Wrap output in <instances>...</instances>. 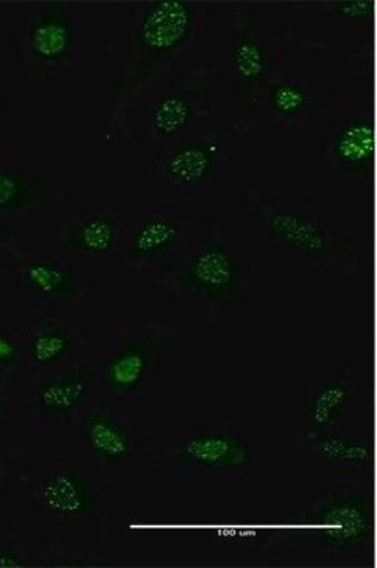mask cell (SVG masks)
<instances>
[{
	"instance_id": "cell-1",
	"label": "cell",
	"mask_w": 377,
	"mask_h": 568,
	"mask_svg": "<svg viewBox=\"0 0 377 568\" xmlns=\"http://www.w3.org/2000/svg\"><path fill=\"white\" fill-rule=\"evenodd\" d=\"M207 7L196 0H152L137 7L130 26L118 112L177 70L196 47Z\"/></svg>"
},
{
	"instance_id": "cell-2",
	"label": "cell",
	"mask_w": 377,
	"mask_h": 568,
	"mask_svg": "<svg viewBox=\"0 0 377 568\" xmlns=\"http://www.w3.org/2000/svg\"><path fill=\"white\" fill-rule=\"evenodd\" d=\"M246 205L257 235L272 252L328 274L354 271V234L317 205L274 200L256 190L246 193Z\"/></svg>"
},
{
	"instance_id": "cell-3",
	"label": "cell",
	"mask_w": 377,
	"mask_h": 568,
	"mask_svg": "<svg viewBox=\"0 0 377 568\" xmlns=\"http://www.w3.org/2000/svg\"><path fill=\"white\" fill-rule=\"evenodd\" d=\"M164 286L181 301L222 310L252 291L253 267L230 231L215 222L192 248L181 254Z\"/></svg>"
},
{
	"instance_id": "cell-4",
	"label": "cell",
	"mask_w": 377,
	"mask_h": 568,
	"mask_svg": "<svg viewBox=\"0 0 377 568\" xmlns=\"http://www.w3.org/2000/svg\"><path fill=\"white\" fill-rule=\"evenodd\" d=\"M296 523L317 551L337 559L364 558L375 541V500L368 488L335 489L298 511Z\"/></svg>"
},
{
	"instance_id": "cell-5",
	"label": "cell",
	"mask_w": 377,
	"mask_h": 568,
	"mask_svg": "<svg viewBox=\"0 0 377 568\" xmlns=\"http://www.w3.org/2000/svg\"><path fill=\"white\" fill-rule=\"evenodd\" d=\"M215 77V69L207 63H194L151 89L144 136L155 152L211 123L208 95Z\"/></svg>"
},
{
	"instance_id": "cell-6",
	"label": "cell",
	"mask_w": 377,
	"mask_h": 568,
	"mask_svg": "<svg viewBox=\"0 0 377 568\" xmlns=\"http://www.w3.org/2000/svg\"><path fill=\"white\" fill-rule=\"evenodd\" d=\"M279 44L253 11H233L230 33L231 93L238 106L257 110L279 74Z\"/></svg>"
},
{
	"instance_id": "cell-7",
	"label": "cell",
	"mask_w": 377,
	"mask_h": 568,
	"mask_svg": "<svg viewBox=\"0 0 377 568\" xmlns=\"http://www.w3.org/2000/svg\"><path fill=\"white\" fill-rule=\"evenodd\" d=\"M230 160V134L207 123L184 140L155 152V170L171 189L192 200L225 174Z\"/></svg>"
},
{
	"instance_id": "cell-8",
	"label": "cell",
	"mask_w": 377,
	"mask_h": 568,
	"mask_svg": "<svg viewBox=\"0 0 377 568\" xmlns=\"http://www.w3.org/2000/svg\"><path fill=\"white\" fill-rule=\"evenodd\" d=\"M175 462L203 478H249L256 470V433L242 428H207L181 436Z\"/></svg>"
},
{
	"instance_id": "cell-9",
	"label": "cell",
	"mask_w": 377,
	"mask_h": 568,
	"mask_svg": "<svg viewBox=\"0 0 377 568\" xmlns=\"http://www.w3.org/2000/svg\"><path fill=\"white\" fill-rule=\"evenodd\" d=\"M186 242V223L170 209H145L123 227L122 261L133 272H147L173 260Z\"/></svg>"
},
{
	"instance_id": "cell-10",
	"label": "cell",
	"mask_w": 377,
	"mask_h": 568,
	"mask_svg": "<svg viewBox=\"0 0 377 568\" xmlns=\"http://www.w3.org/2000/svg\"><path fill=\"white\" fill-rule=\"evenodd\" d=\"M22 58L39 74L70 69L77 55L74 29L69 11L59 2L33 7L21 33Z\"/></svg>"
},
{
	"instance_id": "cell-11",
	"label": "cell",
	"mask_w": 377,
	"mask_h": 568,
	"mask_svg": "<svg viewBox=\"0 0 377 568\" xmlns=\"http://www.w3.org/2000/svg\"><path fill=\"white\" fill-rule=\"evenodd\" d=\"M326 159L332 173L345 179L368 178L375 170V112L357 104L328 132Z\"/></svg>"
},
{
	"instance_id": "cell-12",
	"label": "cell",
	"mask_w": 377,
	"mask_h": 568,
	"mask_svg": "<svg viewBox=\"0 0 377 568\" xmlns=\"http://www.w3.org/2000/svg\"><path fill=\"white\" fill-rule=\"evenodd\" d=\"M163 335L159 324H145L125 332L104 362V388L118 396L137 394L151 376Z\"/></svg>"
},
{
	"instance_id": "cell-13",
	"label": "cell",
	"mask_w": 377,
	"mask_h": 568,
	"mask_svg": "<svg viewBox=\"0 0 377 568\" xmlns=\"http://www.w3.org/2000/svg\"><path fill=\"white\" fill-rule=\"evenodd\" d=\"M123 213L114 205H91L70 216L59 234V248L81 257H108L122 244Z\"/></svg>"
},
{
	"instance_id": "cell-14",
	"label": "cell",
	"mask_w": 377,
	"mask_h": 568,
	"mask_svg": "<svg viewBox=\"0 0 377 568\" xmlns=\"http://www.w3.org/2000/svg\"><path fill=\"white\" fill-rule=\"evenodd\" d=\"M357 402L358 383L354 372L309 383L305 392L306 437L349 426Z\"/></svg>"
},
{
	"instance_id": "cell-15",
	"label": "cell",
	"mask_w": 377,
	"mask_h": 568,
	"mask_svg": "<svg viewBox=\"0 0 377 568\" xmlns=\"http://www.w3.org/2000/svg\"><path fill=\"white\" fill-rule=\"evenodd\" d=\"M35 500L48 517L73 523L91 517L99 507V491L91 478L70 466L44 474L35 488Z\"/></svg>"
},
{
	"instance_id": "cell-16",
	"label": "cell",
	"mask_w": 377,
	"mask_h": 568,
	"mask_svg": "<svg viewBox=\"0 0 377 568\" xmlns=\"http://www.w3.org/2000/svg\"><path fill=\"white\" fill-rule=\"evenodd\" d=\"M92 386L91 366H62L37 384L32 395L33 409L48 420L67 424L88 405Z\"/></svg>"
},
{
	"instance_id": "cell-17",
	"label": "cell",
	"mask_w": 377,
	"mask_h": 568,
	"mask_svg": "<svg viewBox=\"0 0 377 568\" xmlns=\"http://www.w3.org/2000/svg\"><path fill=\"white\" fill-rule=\"evenodd\" d=\"M85 450L99 465L113 469L132 457L133 440L121 417L103 403H88L81 413Z\"/></svg>"
},
{
	"instance_id": "cell-18",
	"label": "cell",
	"mask_w": 377,
	"mask_h": 568,
	"mask_svg": "<svg viewBox=\"0 0 377 568\" xmlns=\"http://www.w3.org/2000/svg\"><path fill=\"white\" fill-rule=\"evenodd\" d=\"M309 454L339 473L369 477L375 469V440L367 429L353 425L306 437Z\"/></svg>"
},
{
	"instance_id": "cell-19",
	"label": "cell",
	"mask_w": 377,
	"mask_h": 568,
	"mask_svg": "<svg viewBox=\"0 0 377 568\" xmlns=\"http://www.w3.org/2000/svg\"><path fill=\"white\" fill-rule=\"evenodd\" d=\"M326 97V85L304 77H279L265 91L257 111L278 125H304L313 110Z\"/></svg>"
},
{
	"instance_id": "cell-20",
	"label": "cell",
	"mask_w": 377,
	"mask_h": 568,
	"mask_svg": "<svg viewBox=\"0 0 377 568\" xmlns=\"http://www.w3.org/2000/svg\"><path fill=\"white\" fill-rule=\"evenodd\" d=\"M20 274L29 293L39 302H78L84 297V283L74 268L51 256L21 260Z\"/></svg>"
},
{
	"instance_id": "cell-21",
	"label": "cell",
	"mask_w": 377,
	"mask_h": 568,
	"mask_svg": "<svg viewBox=\"0 0 377 568\" xmlns=\"http://www.w3.org/2000/svg\"><path fill=\"white\" fill-rule=\"evenodd\" d=\"M77 347L72 328L55 321H44L26 338L24 353L33 372H50L61 366Z\"/></svg>"
},
{
	"instance_id": "cell-22",
	"label": "cell",
	"mask_w": 377,
	"mask_h": 568,
	"mask_svg": "<svg viewBox=\"0 0 377 568\" xmlns=\"http://www.w3.org/2000/svg\"><path fill=\"white\" fill-rule=\"evenodd\" d=\"M44 183L24 166L0 160V215H17L40 203Z\"/></svg>"
},
{
	"instance_id": "cell-23",
	"label": "cell",
	"mask_w": 377,
	"mask_h": 568,
	"mask_svg": "<svg viewBox=\"0 0 377 568\" xmlns=\"http://www.w3.org/2000/svg\"><path fill=\"white\" fill-rule=\"evenodd\" d=\"M375 3V0H342L332 2L327 11L335 20L350 26H361L373 20Z\"/></svg>"
},
{
	"instance_id": "cell-24",
	"label": "cell",
	"mask_w": 377,
	"mask_h": 568,
	"mask_svg": "<svg viewBox=\"0 0 377 568\" xmlns=\"http://www.w3.org/2000/svg\"><path fill=\"white\" fill-rule=\"evenodd\" d=\"M214 537L222 544L227 545H253L265 540V530L256 526L244 525V523L227 521L220 523L214 528Z\"/></svg>"
},
{
	"instance_id": "cell-25",
	"label": "cell",
	"mask_w": 377,
	"mask_h": 568,
	"mask_svg": "<svg viewBox=\"0 0 377 568\" xmlns=\"http://www.w3.org/2000/svg\"><path fill=\"white\" fill-rule=\"evenodd\" d=\"M18 361H20V347L10 335L0 331V365L13 366Z\"/></svg>"
},
{
	"instance_id": "cell-26",
	"label": "cell",
	"mask_w": 377,
	"mask_h": 568,
	"mask_svg": "<svg viewBox=\"0 0 377 568\" xmlns=\"http://www.w3.org/2000/svg\"><path fill=\"white\" fill-rule=\"evenodd\" d=\"M24 566V559L21 558L17 548L0 547V568H21Z\"/></svg>"
},
{
	"instance_id": "cell-27",
	"label": "cell",
	"mask_w": 377,
	"mask_h": 568,
	"mask_svg": "<svg viewBox=\"0 0 377 568\" xmlns=\"http://www.w3.org/2000/svg\"><path fill=\"white\" fill-rule=\"evenodd\" d=\"M7 476V462L6 458L0 457V488H2L3 481H6Z\"/></svg>"
}]
</instances>
